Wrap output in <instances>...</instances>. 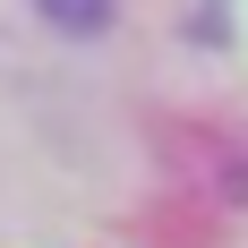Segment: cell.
<instances>
[{"mask_svg": "<svg viewBox=\"0 0 248 248\" xmlns=\"http://www.w3.org/2000/svg\"><path fill=\"white\" fill-rule=\"evenodd\" d=\"M51 26H69V34H94L103 17H111V0H34Z\"/></svg>", "mask_w": 248, "mask_h": 248, "instance_id": "1", "label": "cell"}]
</instances>
